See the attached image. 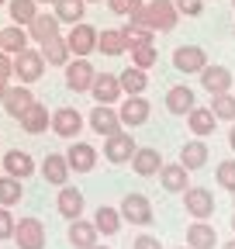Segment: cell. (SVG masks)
<instances>
[{
    "label": "cell",
    "instance_id": "cell-1",
    "mask_svg": "<svg viewBox=\"0 0 235 249\" xmlns=\"http://www.w3.org/2000/svg\"><path fill=\"white\" fill-rule=\"evenodd\" d=\"M11 76H17V83H38L42 76H45V59H42V52L38 49H21L17 55H14V73Z\"/></svg>",
    "mask_w": 235,
    "mask_h": 249
},
{
    "label": "cell",
    "instance_id": "cell-2",
    "mask_svg": "<svg viewBox=\"0 0 235 249\" xmlns=\"http://www.w3.org/2000/svg\"><path fill=\"white\" fill-rule=\"evenodd\" d=\"M118 211H121V222L138 225V229L152 225V218H156L152 201L145 197V194H125V197H121V204H118Z\"/></svg>",
    "mask_w": 235,
    "mask_h": 249
},
{
    "label": "cell",
    "instance_id": "cell-3",
    "mask_svg": "<svg viewBox=\"0 0 235 249\" xmlns=\"http://www.w3.org/2000/svg\"><path fill=\"white\" fill-rule=\"evenodd\" d=\"M66 45H69V52L73 55H90V52H97V28L94 24H86V21H76V24H69V31H66Z\"/></svg>",
    "mask_w": 235,
    "mask_h": 249
},
{
    "label": "cell",
    "instance_id": "cell-4",
    "mask_svg": "<svg viewBox=\"0 0 235 249\" xmlns=\"http://www.w3.org/2000/svg\"><path fill=\"white\" fill-rule=\"evenodd\" d=\"M63 70H66V87H69L73 93H90V83H94V76H97V70H94L90 59L76 55L73 62H66Z\"/></svg>",
    "mask_w": 235,
    "mask_h": 249
},
{
    "label": "cell",
    "instance_id": "cell-5",
    "mask_svg": "<svg viewBox=\"0 0 235 249\" xmlns=\"http://www.w3.org/2000/svg\"><path fill=\"white\" fill-rule=\"evenodd\" d=\"M11 242H17V249H45V225L38 218H21L14 222Z\"/></svg>",
    "mask_w": 235,
    "mask_h": 249
},
{
    "label": "cell",
    "instance_id": "cell-6",
    "mask_svg": "<svg viewBox=\"0 0 235 249\" xmlns=\"http://www.w3.org/2000/svg\"><path fill=\"white\" fill-rule=\"evenodd\" d=\"M24 28H28V42H35V45H45L49 38L63 35V21H59L55 14H42V11L28 21Z\"/></svg>",
    "mask_w": 235,
    "mask_h": 249
},
{
    "label": "cell",
    "instance_id": "cell-7",
    "mask_svg": "<svg viewBox=\"0 0 235 249\" xmlns=\"http://www.w3.org/2000/svg\"><path fill=\"white\" fill-rule=\"evenodd\" d=\"M49 128L59 135V139H76L80 132H83V114L76 111V107H59L52 118H49Z\"/></svg>",
    "mask_w": 235,
    "mask_h": 249
},
{
    "label": "cell",
    "instance_id": "cell-8",
    "mask_svg": "<svg viewBox=\"0 0 235 249\" xmlns=\"http://www.w3.org/2000/svg\"><path fill=\"white\" fill-rule=\"evenodd\" d=\"M135 149H138V145H135V139H132L128 132H114V135L104 139V160L114 163V166H125V163L132 160Z\"/></svg>",
    "mask_w": 235,
    "mask_h": 249
},
{
    "label": "cell",
    "instance_id": "cell-9",
    "mask_svg": "<svg viewBox=\"0 0 235 249\" xmlns=\"http://www.w3.org/2000/svg\"><path fill=\"white\" fill-rule=\"evenodd\" d=\"M86 128L97 132V135H114V132H121V118H118V107L114 104H97L90 111V118H86Z\"/></svg>",
    "mask_w": 235,
    "mask_h": 249
},
{
    "label": "cell",
    "instance_id": "cell-10",
    "mask_svg": "<svg viewBox=\"0 0 235 249\" xmlns=\"http://www.w3.org/2000/svg\"><path fill=\"white\" fill-rule=\"evenodd\" d=\"M152 114L149 101L142 97V93H128V101L118 104V118H121V124H128V128H138V124H145Z\"/></svg>",
    "mask_w": 235,
    "mask_h": 249
},
{
    "label": "cell",
    "instance_id": "cell-11",
    "mask_svg": "<svg viewBox=\"0 0 235 249\" xmlns=\"http://www.w3.org/2000/svg\"><path fill=\"white\" fill-rule=\"evenodd\" d=\"M208 66V52L201 45H176L173 49V70L176 73H201Z\"/></svg>",
    "mask_w": 235,
    "mask_h": 249
},
{
    "label": "cell",
    "instance_id": "cell-12",
    "mask_svg": "<svg viewBox=\"0 0 235 249\" xmlns=\"http://www.w3.org/2000/svg\"><path fill=\"white\" fill-rule=\"evenodd\" d=\"M184 211L190 218H211L215 214V194L208 187H187L184 191Z\"/></svg>",
    "mask_w": 235,
    "mask_h": 249
},
{
    "label": "cell",
    "instance_id": "cell-13",
    "mask_svg": "<svg viewBox=\"0 0 235 249\" xmlns=\"http://www.w3.org/2000/svg\"><path fill=\"white\" fill-rule=\"evenodd\" d=\"M97 149L90 145V142H76L73 139V145L66 149V163H69V173H90L94 166H97Z\"/></svg>",
    "mask_w": 235,
    "mask_h": 249
},
{
    "label": "cell",
    "instance_id": "cell-14",
    "mask_svg": "<svg viewBox=\"0 0 235 249\" xmlns=\"http://www.w3.org/2000/svg\"><path fill=\"white\" fill-rule=\"evenodd\" d=\"M83 208H86V201H83V191H80V187H69V183H63V187H59V197H55V211L63 214L66 222L80 218V214H83Z\"/></svg>",
    "mask_w": 235,
    "mask_h": 249
},
{
    "label": "cell",
    "instance_id": "cell-15",
    "mask_svg": "<svg viewBox=\"0 0 235 249\" xmlns=\"http://www.w3.org/2000/svg\"><path fill=\"white\" fill-rule=\"evenodd\" d=\"M49 107L42 104V101H32V104H28L21 114H17V124H21V128L28 132V135H42L45 128H49Z\"/></svg>",
    "mask_w": 235,
    "mask_h": 249
},
{
    "label": "cell",
    "instance_id": "cell-16",
    "mask_svg": "<svg viewBox=\"0 0 235 249\" xmlns=\"http://www.w3.org/2000/svg\"><path fill=\"white\" fill-rule=\"evenodd\" d=\"M149 24H152V31H173L176 28V21H180V14H176V7H173V0H149Z\"/></svg>",
    "mask_w": 235,
    "mask_h": 249
},
{
    "label": "cell",
    "instance_id": "cell-17",
    "mask_svg": "<svg viewBox=\"0 0 235 249\" xmlns=\"http://www.w3.org/2000/svg\"><path fill=\"white\" fill-rule=\"evenodd\" d=\"M159 183H163V191H169V194H184L190 187V170L180 166V163H163L159 166Z\"/></svg>",
    "mask_w": 235,
    "mask_h": 249
},
{
    "label": "cell",
    "instance_id": "cell-18",
    "mask_svg": "<svg viewBox=\"0 0 235 249\" xmlns=\"http://www.w3.org/2000/svg\"><path fill=\"white\" fill-rule=\"evenodd\" d=\"M66 239H69L73 249H90L94 242H101V232L94 229V222H86V218L80 214V218H73V222H69Z\"/></svg>",
    "mask_w": 235,
    "mask_h": 249
},
{
    "label": "cell",
    "instance_id": "cell-19",
    "mask_svg": "<svg viewBox=\"0 0 235 249\" xmlns=\"http://www.w3.org/2000/svg\"><path fill=\"white\" fill-rule=\"evenodd\" d=\"M132 170L138 173V177H156L159 173V166H163V156H159V149H152V145H138L135 152H132Z\"/></svg>",
    "mask_w": 235,
    "mask_h": 249
},
{
    "label": "cell",
    "instance_id": "cell-20",
    "mask_svg": "<svg viewBox=\"0 0 235 249\" xmlns=\"http://www.w3.org/2000/svg\"><path fill=\"white\" fill-rule=\"evenodd\" d=\"M197 76H201V87L208 90V93H225V90H232V83H235V76H232L228 66H204Z\"/></svg>",
    "mask_w": 235,
    "mask_h": 249
},
{
    "label": "cell",
    "instance_id": "cell-21",
    "mask_svg": "<svg viewBox=\"0 0 235 249\" xmlns=\"http://www.w3.org/2000/svg\"><path fill=\"white\" fill-rule=\"evenodd\" d=\"M187 246L190 249H215L218 246V232L211 229L208 218H194L187 229Z\"/></svg>",
    "mask_w": 235,
    "mask_h": 249
},
{
    "label": "cell",
    "instance_id": "cell-22",
    "mask_svg": "<svg viewBox=\"0 0 235 249\" xmlns=\"http://www.w3.org/2000/svg\"><path fill=\"white\" fill-rule=\"evenodd\" d=\"M42 177H45V183H52V187L69 183V163H66V152H49V156H45V163H42Z\"/></svg>",
    "mask_w": 235,
    "mask_h": 249
},
{
    "label": "cell",
    "instance_id": "cell-23",
    "mask_svg": "<svg viewBox=\"0 0 235 249\" xmlns=\"http://www.w3.org/2000/svg\"><path fill=\"white\" fill-rule=\"evenodd\" d=\"M4 170H7L11 177H17V180H28L38 166H35V160H32V152H24V149H7V152H4Z\"/></svg>",
    "mask_w": 235,
    "mask_h": 249
},
{
    "label": "cell",
    "instance_id": "cell-24",
    "mask_svg": "<svg viewBox=\"0 0 235 249\" xmlns=\"http://www.w3.org/2000/svg\"><path fill=\"white\" fill-rule=\"evenodd\" d=\"M90 93L97 104H114L121 101V87H118V76L114 73H97L94 83H90Z\"/></svg>",
    "mask_w": 235,
    "mask_h": 249
},
{
    "label": "cell",
    "instance_id": "cell-25",
    "mask_svg": "<svg viewBox=\"0 0 235 249\" xmlns=\"http://www.w3.org/2000/svg\"><path fill=\"white\" fill-rule=\"evenodd\" d=\"M194 101H197V97H194V90H190L187 83H176V87L166 90V111L176 114V118H184V114L194 107Z\"/></svg>",
    "mask_w": 235,
    "mask_h": 249
},
{
    "label": "cell",
    "instance_id": "cell-26",
    "mask_svg": "<svg viewBox=\"0 0 235 249\" xmlns=\"http://www.w3.org/2000/svg\"><path fill=\"white\" fill-rule=\"evenodd\" d=\"M215 124H218V118L211 114V107H190L187 111V128L197 135V139H208V135H215Z\"/></svg>",
    "mask_w": 235,
    "mask_h": 249
},
{
    "label": "cell",
    "instance_id": "cell-27",
    "mask_svg": "<svg viewBox=\"0 0 235 249\" xmlns=\"http://www.w3.org/2000/svg\"><path fill=\"white\" fill-rule=\"evenodd\" d=\"M208 156H211V149H208V142L204 139H190V142H184V149H180V166H187V170H201L204 163H208Z\"/></svg>",
    "mask_w": 235,
    "mask_h": 249
},
{
    "label": "cell",
    "instance_id": "cell-28",
    "mask_svg": "<svg viewBox=\"0 0 235 249\" xmlns=\"http://www.w3.org/2000/svg\"><path fill=\"white\" fill-rule=\"evenodd\" d=\"M21 49H28V28H24V24H7V28H0V52L17 55Z\"/></svg>",
    "mask_w": 235,
    "mask_h": 249
},
{
    "label": "cell",
    "instance_id": "cell-29",
    "mask_svg": "<svg viewBox=\"0 0 235 249\" xmlns=\"http://www.w3.org/2000/svg\"><path fill=\"white\" fill-rule=\"evenodd\" d=\"M97 52H104V55H125L128 52V42H125V35H121V28H104V31H97Z\"/></svg>",
    "mask_w": 235,
    "mask_h": 249
},
{
    "label": "cell",
    "instance_id": "cell-30",
    "mask_svg": "<svg viewBox=\"0 0 235 249\" xmlns=\"http://www.w3.org/2000/svg\"><path fill=\"white\" fill-rule=\"evenodd\" d=\"M94 229L101 232V235H118L121 232V211L118 208H111V204H101L97 211H94Z\"/></svg>",
    "mask_w": 235,
    "mask_h": 249
},
{
    "label": "cell",
    "instance_id": "cell-31",
    "mask_svg": "<svg viewBox=\"0 0 235 249\" xmlns=\"http://www.w3.org/2000/svg\"><path fill=\"white\" fill-rule=\"evenodd\" d=\"M32 101H35V93L28 90V83H17V87H7V93H4V101H0V104H4V111L11 118H17Z\"/></svg>",
    "mask_w": 235,
    "mask_h": 249
},
{
    "label": "cell",
    "instance_id": "cell-32",
    "mask_svg": "<svg viewBox=\"0 0 235 249\" xmlns=\"http://www.w3.org/2000/svg\"><path fill=\"white\" fill-rule=\"evenodd\" d=\"M38 52H42V59H45V66H66V62H69V55H73L63 35L49 38V42H45V45H42Z\"/></svg>",
    "mask_w": 235,
    "mask_h": 249
},
{
    "label": "cell",
    "instance_id": "cell-33",
    "mask_svg": "<svg viewBox=\"0 0 235 249\" xmlns=\"http://www.w3.org/2000/svg\"><path fill=\"white\" fill-rule=\"evenodd\" d=\"M52 14L63 21V24H76V21L86 18V0H55Z\"/></svg>",
    "mask_w": 235,
    "mask_h": 249
},
{
    "label": "cell",
    "instance_id": "cell-34",
    "mask_svg": "<svg viewBox=\"0 0 235 249\" xmlns=\"http://www.w3.org/2000/svg\"><path fill=\"white\" fill-rule=\"evenodd\" d=\"M118 87H121V93H145V87H149V73L138 70V66H128L118 73Z\"/></svg>",
    "mask_w": 235,
    "mask_h": 249
},
{
    "label": "cell",
    "instance_id": "cell-35",
    "mask_svg": "<svg viewBox=\"0 0 235 249\" xmlns=\"http://www.w3.org/2000/svg\"><path fill=\"white\" fill-rule=\"evenodd\" d=\"M121 35L128 42V49L132 45H142V42H156V31L145 24V21H138V18H128V24L121 28Z\"/></svg>",
    "mask_w": 235,
    "mask_h": 249
},
{
    "label": "cell",
    "instance_id": "cell-36",
    "mask_svg": "<svg viewBox=\"0 0 235 249\" xmlns=\"http://www.w3.org/2000/svg\"><path fill=\"white\" fill-rule=\"evenodd\" d=\"M21 197H24V183H21L17 177L4 173V177H0V204H4V208H14Z\"/></svg>",
    "mask_w": 235,
    "mask_h": 249
},
{
    "label": "cell",
    "instance_id": "cell-37",
    "mask_svg": "<svg viewBox=\"0 0 235 249\" xmlns=\"http://www.w3.org/2000/svg\"><path fill=\"white\" fill-rule=\"evenodd\" d=\"M128 52H132V66H138V70H152L156 62H159V49H156L152 42H142V45H132Z\"/></svg>",
    "mask_w": 235,
    "mask_h": 249
},
{
    "label": "cell",
    "instance_id": "cell-38",
    "mask_svg": "<svg viewBox=\"0 0 235 249\" xmlns=\"http://www.w3.org/2000/svg\"><path fill=\"white\" fill-rule=\"evenodd\" d=\"M211 114L218 121H235V93L225 90V93H211Z\"/></svg>",
    "mask_w": 235,
    "mask_h": 249
},
{
    "label": "cell",
    "instance_id": "cell-39",
    "mask_svg": "<svg viewBox=\"0 0 235 249\" xmlns=\"http://www.w3.org/2000/svg\"><path fill=\"white\" fill-rule=\"evenodd\" d=\"M7 11H11V24H28L38 14L35 0H7Z\"/></svg>",
    "mask_w": 235,
    "mask_h": 249
},
{
    "label": "cell",
    "instance_id": "cell-40",
    "mask_svg": "<svg viewBox=\"0 0 235 249\" xmlns=\"http://www.w3.org/2000/svg\"><path fill=\"white\" fill-rule=\"evenodd\" d=\"M215 183L221 187V191L235 194V160H221L218 170H215Z\"/></svg>",
    "mask_w": 235,
    "mask_h": 249
},
{
    "label": "cell",
    "instance_id": "cell-41",
    "mask_svg": "<svg viewBox=\"0 0 235 249\" xmlns=\"http://www.w3.org/2000/svg\"><path fill=\"white\" fill-rule=\"evenodd\" d=\"M173 7L180 18H201L204 14V0H173Z\"/></svg>",
    "mask_w": 235,
    "mask_h": 249
},
{
    "label": "cell",
    "instance_id": "cell-42",
    "mask_svg": "<svg viewBox=\"0 0 235 249\" xmlns=\"http://www.w3.org/2000/svg\"><path fill=\"white\" fill-rule=\"evenodd\" d=\"M107 7L114 18H128L135 7H142V0H107Z\"/></svg>",
    "mask_w": 235,
    "mask_h": 249
},
{
    "label": "cell",
    "instance_id": "cell-43",
    "mask_svg": "<svg viewBox=\"0 0 235 249\" xmlns=\"http://www.w3.org/2000/svg\"><path fill=\"white\" fill-rule=\"evenodd\" d=\"M14 235V214L0 204V239H11Z\"/></svg>",
    "mask_w": 235,
    "mask_h": 249
},
{
    "label": "cell",
    "instance_id": "cell-44",
    "mask_svg": "<svg viewBox=\"0 0 235 249\" xmlns=\"http://www.w3.org/2000/svg\"><path fill=\"white\" fill-rule=\"evenodd\" d=\"M135 249H166V246H163L156 235H149V232H145V235H138V239H135Z\"/></svg>",
    "mask_w": 235,
    "mask_h": 249
},
{
    "label": "cell",
    "instance_id": "cell-45",
    "mask_svg": "<svg viewBox=\"0 0 235 249\" xmlns=\"http://www.w3.org/2000/svg\"><path fill=\"white\" fill-rule=\"evenodd\" d=\"M11 73H14V55L0 52V76H7V80H11Z\"/></svg>",
    "mask_w": 235,
    "mask_h": 249
},
{
    "label": "cell",
    "instance_id": "cell-46",
    "mask_svg": "<svg viewBox=\"0 0 235 249\" xmlns=\"http://www.w3.org/2000/svg\"><path fill=\"white\" fill-rule=\"evenodd\" d=\"M7 87H11V80H7V76H0V101H4V93H7Z\"/></svg>",
    "mask_w": 235,
    "mask_h": 249
},
{
    "label": "cell",
    "instance_id": "cell-47",
    "mask_svg": "<svg viewBox=\"0 0 235 249\" xmlns=\"http://www.w3.org/2000/svg\"><path fill=\"white\" fill-rule=\"evenodd\" d=\"M228 145H232V152H235V121H232V128H228Z\"/></svg>",
    "mask_w": 235,
    "mask_h": 249
},
{
    "label": "cell",
    "instance_id": "cell-48",
    "mask_svg": "<svg viewBox=\"0 0 235 249\" xmlns=\"http://www.w3.org/2000/svg\"><path fill=\"white\" fill-rule=\"evenodd\" d=\"M221 249H235V239H228V242H225V246H221Z\"/></svg>",
    "mask_w": 235,
    "mask_h": 249
},
{
    "label": "cell",
    "instance_id": "cell-49",
    "mask_svg": "<svg viewBox=\"0 0 235 249\" xmlns=\"http://www.w3.org/2000/svg\"><path fill=\"white\" fill-rule=\"evenodd\" d=\"M90 249H111V246H101V242H94V246H90Z\"/></svg>",
    "mask_w": 235,
    "mask_h": 249
},
{
    "label": "cell",
    "instance_id": "cell-50",
    "mask_svg": "<svg viewBox=\"0 0 235 249\" xmlns=\"http://www.w3.org/2000/svg\"><path fill=\"white\" fill-rule=\"evenodd\" d=\"M35 4H49V7H52V4H55V0H35Z\"/></svg>",
    "mask_w": 235,
    "mask_h": 249
},
{
    "label": "cell",
    "instance_id": "cell-51",
    "mask_svg": "<svg viewBox=\"0 0 235 249\" xmlns=\"http://www.w3.org/2000/svg\"><path fill=\"white\" fill-rule=\"evenodd\" d=\"M232 232H235V214H232Z\"/></svg>",
    "mask_w": 235,
    "mask_h": 249
},
{
    "label": "cell",
    "instance_id": "cell-52",
    "mask_svg": "<svg viewBox=\"0 0 235 249\" xmlns=\"http://www.w3.org/2000/svg\"><path fill=\"white\" fill-rule=\"evenodd\" d=\"M86 4H101V0H86Z\"/></svg>",
    "mask_w": 235,
    "mask_h": 249
},
{
    "label": "cell",
    "instance_id": "cell-53",
    "mask_svg": "<svg viewBox=\"0 0 235 249\" xmlns=\"http://www.w3.org/2000/svg\"><path fill=\"white\" fill-rule=\"evenodd\" d=\"M232 208H235V194H232Z\"/></svg>",
    "mask_w": 235,
    "mask_h": 249
},
{
    "label": "cell",
    "instance_id": "cell-54",
    "mask_svg": "<svg viewBox=\"0 0 235 249\" xmlns=\"http://www.w3.org/2000/svg\"><path fill=\"white\" fill-rule=\"evenodd\" d=\"M4 4H7V0H0V7H4Z\"/></svg>",
    "mask_w": 235,
    "mask_h": 249
},
{
    "label": "cell",
    "instance_id": "cell-55",
    "mask_svg": "<svg viewBox=\"0 0 235 249\" xmlns=\"http://www.w3.org/2000/svg\"><path fill=\"white\" fill-rule=\"evenodd\" d=\"M180 249H190V246H180Z\"/></svg>",
    "mask_w": 235,
    "mask_h": 249
},
{
    "label": "cell",
    "instance_id": "cell-56",
    "mask_svg": "<svg viewBox=\"0 0 235 249\" xmlns=\"http://www.w3.org/2000/svg\"><path fill=\"white\" fill-rule=\"evenodd\" d=\"M232 7H235V0H232Z\"/></svg>",
    "mask_w": 235,
    "mask_h": 249
}]
</instances>
